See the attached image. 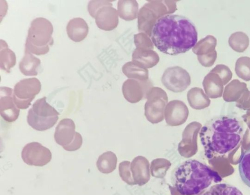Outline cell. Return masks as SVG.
<instances>
[{
    "label": "cell",
    "instance_id": "obj_1",
    "mask_svg": "<svg viewBox=\"0 0 250 195\" xmlns=\"http://www.w3.org/2000/svg\"><path fill=\"white\" fill-rule=\"evenodd\" d=\"M150 38L160 52L173 56L193 48L197 43L198 33L195 26L188 18L168 14L156 21Z\"/></svg>",
    "mask_w": 250,
    "mask_h": 195
},
{
    "label": "cell",
    "instance_id": "obj_2",
    "mask_svg": "<svg viewBox=\"0 0 250 195\" xmlns=\"http://www.w3.org/2000/svg\"><path fill=\"white\" fill-rule=\"evenodd\" d=\"M241 120L231 115H220L209 120L201 128L199 137L208 159L224 156L236 149L244 133Z\"/></svg>",
    "mask_w": 250,
    "mask_h": 195
},
{
    "label": "cell",
    "instance_id": "obj_3",
    "mask_svg": "<svg viewBox=\"0 0 250 195\" xmlns=\"http://www.w3.org/2000/svg\"><path fill=\"white\" fill-rule=\"evenodd\" d=\"M222 180L218 173L207 164L194 159L187 160L173 171L171 181L181 195H197L213 182Z\"/></svg>",
    "mask_w": 250,
    "mask_h": 195
},
{
    "label": "cell",
    "instance_id": "obj_4",
    "mask_svg": "<svg viewBox=\"0 0 250 195\" xmlns=\"http://www.w3.org/2000/svg\"><path fill=\"white\" fill-rule=\"evenodd\" d=\"M53 32V26L49 20L42 17L34 19L28 31L24 53L38 56L47 54L54 43Z\"/></svg>",
    "mask_w": 250,
    "mask_h": 195
},
{
    "label": "cell",
    "instance_id": "obj_5",
    "mask_svg": "<svg viewBox=\"0 0 250 195\" xmlns=\"http://www.w3.org/2000/svg\"><path fill=\"white\" fill-rule=\"evenodd\" d=\"M177 1L150 0L145 3L139 11L138 28L139 31L149 37L152 27L160 18L172 14L176 10Z\"/></svg>",
    "mask_w": 250,
    "mask_h": 195
},
{
    "label": "cell",
    "instance_id": "obj_6",
    "mask_svg": "<svg viewBox=\"0 0 250 195\" xmlns=\"http://www.w3.org/2000/svg\"><path fill=\"white\" fill-rule=\"evenodd\" d=\"M44 97L37 99L29 110L27 116L28 124L34 129L43 131L57 123L60 113L46 100Z\"/></svg>",
    "mask_w": 250,
    "mask_h": 195
},
{
    "label": "cell",
    "instance_id": "obj_7",
    "mask_svg": "<svg viewBox=\"0 0 250 195\" xmlns=\"http://www.w3.org/2000/svg\"><path fill=\"white\" fill-rule=\"evenodd\" d=\"M145 104V116L152 124H157L164 119V111L168 103L166 92L162 88L152 87L148 91Z\"/></svg>",
    "mask_w": 250,
    "mask_h": 195
},
{
    "label": "cell",
    "instance_id": "obj_8",
    "mask_svg": "<svg viewBox=\"0 0 250 195\" xmlns=\"http://www.w3.org/2000/svg\"><path fill=\"white\" fill-rule=\"evenodd\" d=\"M75 124L70 118L62 119L56 127L54 139L56 143L67 151L80 149L83 143L81 134L75 132Z\"/></svg>",
    "mask_w": 250,
    "mask_h": 195
},
{
    "label": "cell",
    "instance_id": "obj_9",
    "mask_svg": "<svg viewBox=\"0 0 250 195\" xmlns=\"http://www.w3.org/2000/svg\"><path fill=\"white\" fill-rule=\"evenodd\" d=\"M41 83L36 78L21 80L14 86L13 99L15 104L19 109H26L40 92Z\"/></svg>",
    "mask_w": 250,
    "mask_h": 195
},
{
    "label": "cell",
    "instance_id": "obj_10",
    "mask_svg": "<svg viewBox=\"0 0 250 195\" xmlns=\"http://www.w3.org/2000/svg\"><path fill=\"white\" fill-rule=\"evenodd\" d=\"M161 81L167 89L175 93L183 92L191 83L189 73L178 66L167 68L163 74Z\"/></svg>",
    "mask_w": 250,
    "mask_h": 195
},
{
    "label": "cell",
    "instance_id": "obj_11",
    "mask_svg": "<svg viewBox=\"0 0 250 195\" xmlns=\"http://www.w3.org/2000/svg\"><path fill=\"white\" fill-rule=\"evenodd\" d=\"M21 158L27 165L42 167L52 159L49 149L37 142H32L25 145L21 151Z\"/></svg>",
    "mask_w": 250,
    "mask_h": 195
},
{
    "label": "cell",
    "instance_id": "obj_12",
    "mask_svg": "<svg viewBox=\"0 0 250 195\" xmlns=\"http://www.w3.org/2000/svg\"><path fill=\"white\" fill-rule=\"evenodd\" d=\"M90 16L95 19L98 27L104 31L114 29L119 23L117 10L112 7V4L108 0Z\"/></svg>",
    "mask_w": 250,
    "mask_h": 195
},
{
    "label": "cell",
    "instance_id": "obj_13",
    "mask_svg": "<svg viewBox=\"0 0 250 195\" xmlns=\"http://www.w3.org/2000/svg\"><path fill=\"white\" fill-rule=\"evenodd\" d=\"M201 126L196 122L188 124L182 133V138L178 145V151L181 156L189 158L197 151L196 136Z\"/></svg>",
    "mask_w": 250,
    "mask_h": 195
},
{
    "label": "cell",
    "instance_id": "obj_14",
    "mask_svg": "<svg viewBox=\"0 0 250 195\" xmlns=\"http://www.w3.org/2000/svg\"><path fill=\"white\" fill-rule=\"evenodd\" d=\"M148 79L141 81L133 79H126L122 86V93L125 98L131 103H137L146 98L148 91L152 87Z\"/></svg>",
    "mask_w": 250,
    "mask_h": 195
},
{
    "label": "cell",
    "instance_id": "obj_15",
    "mask_svg": "<svg viewBox=\"0 0 250 195\" xmlns=\"http://www.w3.org/2000/svg\"><path fill=\"white\" fill-rule=\"evenodd\" d=\"M189 115L187 106L180 100H172L167 104L164 111V118L170 126H178L187 121Z\"/></svg>",
    "mask_w": 250,
    "mask_h": 195
},
{
    "label": "cell",
    "instance_id": "obj_16",
    "mask_svg": "<svg viewBox=\"0 0 250 195\" xmlns=\"http://www.w3.org/2000/svg\"><path fill=\"white\" fill-rule=\"evenodd\" d=\"M20 110L16 106L13 99V90L7 87L0 88V114L2 118L8 122L16 121Z\"/></svg>",
    "mask_w": 250,
    "mask_h": 195
},
{
    "label": "cell",
    "instance_id": "obj_17",
    "mask_svg": "<svg viewBox=\"0 0 250 195\" xmlns=\"http://www.w3.org/2000/svg\"><path fill=\"white\" fill-rule=\"evenodd\" d=\"M130 168L135 185L143 186L149 180L150 164L145 156H138L135 157L131 162Z\"/></svg>",
    "mask_w": 250,
    "mask_h": 195
},
{
    "label": "cell",
    "instance_id": "obj_18",
    "mask_svg": "<svg viewBox=\"0 0 250 195\" xmlns=\"http://www.w3.org/2000/svg\"><path fill=\"white\" fill-rule=\"evenodd\" d=\"M158 54L150 49L136 48L132 55V61L145 68H150L159 61Z\"/></svg>",
    "mask_w": 250,
    "mask_h": 195
},
{
    "label": "cell",
    "instance_id": "obj_19",
    "mask_svg": "<svg viewBox=\"0 0 250 195\" xmlns=\"http://www.w3.org/2000/svg\"><path fill=\"white\" fill-rule=\"evenodd\" d=\"M66 29L69 39L74 42H79L86 38L89 27L83 19L75 18L69 21Z\"/></svg>",
    "mask_w": 250,
    "mask_h": 195
},
{
    "label": "cell",
    "instance_id": "obj_20",
    "mask_svg": "<svg viewBox=\"0 0 250 195\" xmlns=\"http://www.w3.org/2000/svg\"><path fill=\"white\" fill-rule=\"evenodd\" d=\"M224 83L220 76L210 71L204 78L203 86L206 93L210 97L214 98L221 96Z\"/></svg>",
    "mask_w": 250,
    "mask_h": 195
},
{
    "label": "cell",
    "instance_id": "obj_21",
    "mask_svg": "<svg viewBox=\"0 0 250 195\" xmlns=\"http://www.w3.org/2000/svg\"><path fill=\"white\" fill-rule=\"evenodd\" d=\"M117 12L121 19L127 21L134 20L138 18V2L133 0H120L117 3Z\"/></svg>",
    "mask_w": 250,
    "mask_h": 195
},
{
    "label": "cell",
    "instance_id": "obj_22",
    "mask_svg": "<svg viewBox=\"0 0 250 195\" xmlns=\"http://www.w3.org/2000/svg\"><path fill=\"white\" fill-rule=\"evenodd\" d=\"M41 60L30 53H25L24 57L19 63L21 72L26 76H37Z\"/></svg>",
    "mask_w": 250,
    "mask_h": 195
},
{
    "label": "cell",
    "instance_id": "obj_23",
    "mask_svg": "<svg viewBox=\"0 0 250 195\" xmlns=\"http://www.w3.org/2000/svg\"><path fill=\"white\" fill-rule=\"evenodd\" d=\"M122 72L129 79L141 81L148 80V71L132 61L125 63L122 67Z\"/></svg>",
    "mask_w": 250,
    "mask_h": 195
},
{
    "label": "cell",
    "instance_id": "obj_24",
    "mask_svg": "<svg viewBox=\"0 0 250 195\" xmlns=\"http://www.w3.org/2000/svg\"><path fill=\"white\" fill-rule=\"evenodd\" d=\"M0 42V66L1 69L7 73L16 63V56L15 53L8 48L7 43L2 39Z\"/></svg>",
    "mask_w": 250,
    "mask_h": 195
},
{
    "label": "cell",
    "instance_id": "obj_25",
    "mask_svg": "<svg viewBox=\"0 0 250 195\" xmlns=\"http://www.w3.org/2000/svg\"><path fill=\"white\" fill-rule=\"evenodd\" d=\"M117 157L111 151H107L101 155L96 162L98 170L103 174H109L116 168Z\"/></svg>",
    "mask_w": 250,
    "mask_h": 195
},
{
    "label": "cell",
    "instance_id": "obj_26",
    "mask_svg": "<svg viewBox=\"0 0 250 195\" xmlns=\"http://www.w3.org/2000/svg\"><path fill=\"white\" fill-rule=\"evenodd\" d=\"M187 99L190 106L195 109H201L208 106L209 100L199 87L191 88L187 93Z\"/></svg>",
    "mask_w": 250,
    "mask_h": 195
},
{
    "label": "cell",
    "instance_id": "obj_27",
    "mask_svg": "<svg viewBox=\"0 0 250 195\" xmlns=\"http://www.w3.org/2000/svg\"><path fill=\"white\" fill-rule=\"evenodd\" d=\"M217 44L216 38L211 35H208L199 40L192 48V52L197 57L210 55L215 50Z\"/></svg>",
    "mask_w": 250,
    "mask_h": 195
},
{
    "label": "cell",
    "instance_id": "obj_28",
    "mask_svg": "<svg viewBox=\"0 0 250 195\" xmlns=\"http://www.w3.org/2000/svg\"><path fill=\"white\" fill-rule=\"evenodd\" d=\"M238 171L242 181L250 188V148L241 154Z\"/></svg>",
    "mask_w": 250,
    "mask_h": 195
},
{
    "label": "cell",
    "instance_id": "obj_29",
    "mask_svg": "<svg viewBox=\"0 0 250 195\" xmlns=\"http://www.w3.org/2000/svg\"><path fill=\"white\" fill-rule=\"evenodd\" d=\"M202 195H243L234 186L227 183H217L210 187Z\"/></svg>",
    "mask_w": 250,
    "mask_h": 195
},
{
    "label": "cell",
    "instance_id": "obj_30",
    "mask_svg": "<svg viewBox=\"0 0 250 195\" xmlns=\"http://www.w3.org/2000/svg\"><path fill=\"white\" fill-rule=\"evenodd\" d=\"M171 166L170 161L166 158H155L152 160L150 165V174L154 177L164 178Z\"/></svg>",
    "mask_w": 250,
    "mask_h": 195
},
{
    "label": "cell",
    "instance_id": "obj_31",
    "mask_svg": "<svg viewBox=\"0 0 250 195\" xmlns=\"http://www.w3.org/2000/svg\"><path fill=\"white\" fill-rule=\"evenodd\" d=\"M229 46L235 51L244 52L248 47L249 39L248 36L242 32L233 33L229 39Z\"/></svg>",
    "mask_w": 250,
    "mask_h": 195
},
{
    "label": "cell",
    "instance_id": "obj_32",
    "mask_svg": "<svg viewBox=\"0 0 250 195\" xmlns=\"http://www.w3.org/2000/svg\"><path fill=\"white\" fill-rule=\"evenodd\" d=\"M235 70L237 76L245 81L250 80V58L241 57L236 61Z\"/></svg>",
    "mask_w": 250,
    "mask_h": 195
},
{
    "label": "cell",
    "instance_id": "obj_33",
    "mask_svg": "<svg viewBox=\"0 0 250 195\" xmlns=\"http://www.w3.org/2000/svg\"><path fill=\"white\" fill-rule=\"evenodd\" d=\"M131 162L128 160H125L120 163L119 165V175L121 179L128 185H133V181L130 171Z\"/></svg>",
    "mask_w": 250,
    "mask_h": 195
},
{
    "label": "cell",
    "instance_id": "obj_34",
    "mask_svg": "<svg viewBox=\"0 0 250 195\" xmlns=\"http://www.w3.org/2000/svg\"><path fill=\"white\" fill-rule=\"evenodd\" d=\"M134 44L136 48L152 49L154 44L149 38L146 33L140 32L134 36Z\"/></svg>",
    "mask_w": 250,
    "mask_h": 195
},
{
    "label": "cell",
    "instance_id": "obj_35",
    "mask_svg": "<svg viewBox=\"0 0 250 195\" xmlns=\"http://www.w3.org/2000/svg\"><path fill=\"white\" fill-rule=\"evenodd\" d=\"M211 71L217 74L226 85L231 79L232 73L229 68L223 64H218Z\"/></svg>",
    "mask_w": 250,
    "mask_h": 195
},
{
    "label": "cell",
    "instance_id": "obj_36",
    "mask_svg": "<svg viewBox=\"0 0 250 195\" xmlns=\"http://www.w3.org/2000/svg\"><path fill=\"white\" fill-rule=\"evenodd\" d=\"M217 58V52L215 51L213 53L204 56L197 57L200 63L205 67H210L212 66Z\"/></svg>",
    "mask_w": 250,
    "mask_h": 195
}]
</instances>
